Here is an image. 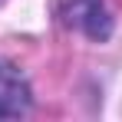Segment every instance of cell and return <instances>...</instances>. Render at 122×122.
I'll list each match as a JSON object with an SVG mask.
<instances>
[{"instance_id":"cell-2","label":"cell","mask_w":122,"mask_h":122,"mask_svg":"<svg viewBox=\"0 0 122 122\" xmlns=\"http://www.w3.org/2000/svg\"><path fill=\"white\" fill-rule=\"evenodd\" d=\"M33 112V86L13 63L0 60V119H23Z\"/></svg>"},{"instance_id":"cell-1","label":"cell","mask_w":122,"mask_h":122,"mask_svg":"<svg viewBox=\"0 0 122 122\" xmlns=\"http://www.w3.org/2000/svg\"><path fill=\"white\" fill-rule=\"evenodd\" d=\"M60 17L66 26L86 33L92 43H106L112 36V13H109L106 0H66Z\"/></svg>"},{"instance_id":"cell-3","label":"cell","mask_w":122,"mask_h":122,"mask_svg":"<svg viewBox=\"0 0 122 122\" xmlns=\"http://www.w3.org/2000/svg\"><path fill=\"white\" fill-rule=\"evenodd\" d=\"M0 3H3V0H0Z\"/></svg>"}]
</instances>
